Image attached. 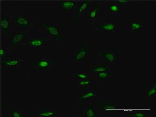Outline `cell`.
<instances>
[{
    "mask_svg": "<svg viewBox=\"0 0 156 117\" xmlns=\"http://www.w3.org/2000/svg\"><path fill=\"white\" fill-rule=\"evenodd\" d=\"M37 28L48 36L54 39L56 42L63 41L62 32L58 30V27L53 25L49 21H40Z\"/></svg>",
    "mask_w": 156,
    "mask_h": 117,
    "instance_id": "obj_1",
    "label": "cell"
},
{
    "mask_svg": "<svg viewBox=\"0 0 156 117\" xmlns=\"http://www.w3.org/2000/svg\"><path fill=\"white\" fill-rule=\"evenodd\" d=\"M54 64V61L52 59L38 58L32 63L31 67L36 71L42 72L51 68Z\"/></svg>",
    "mask_w": 156,
    "mask_h": 117,
    "instance_id": "obj_2",
    "label": "cell"
},
{
    "mask_svg": "<svg viewBox=\"0 0 156 117\" xmlns=\"http://www.w3.org/2000/svg\"><path fill=\"white\" fill-rule=\"evenodd\" d=\"M12 16L6 13L1 15V26L2 35V36L8 38L10 35L12 28Z\"/></svg>",
    "mask_w": 156,
    "mask_h": 117,
    "instance_id": "obj_3",
    "label": "cell"
},
{
    "mask_svg": "<svg viewBox=\"0 0 156 117\" xmlns=\"http://www.w3.org/2000/svg\"><path fill=\"white\" fill-rule=\"evenodd\" d=\"M28 32V31H14L13 32L10 44L11 52H16V47L23 41Z\"/></svg>",
    "mask_w": 156,
    "mask_h": 117,
    "instance_id": "obj_4",
    "label": "cell"
},
{
    "mask_svg": "<svg viewBox=\"0 0 156 117\" xmlns=\"http://www.w3.org/2000/svg\"><path fill=\"white\" fill-rule=\"evenodd\" d=\"M15 21L16 26L25 29H31L33 25V21L31 17L16 13Z\"/></svg>",
    "mask_w": 156,
    "mask_h": 117,
    "instance_id": "obj_5",
    "label": "cell"
},
{
    "mask_svg": "<svg viewBox=\"0 0 156 117\" xmlns=\"http://www.w3.org/2000/svg\"><path fill=\"white\" fill-rule=\"evenodd\" d=\"M50 40L46 37H32L21 45L22 46L25 45L27 47H41L44 46Z\"/></svg>",
    "mask_w": 156,
    "mask_h": 117,
    "instance_id": "obj_6",
    "label": "cell"
},
{
    "mask_svg": "<svg viewBox=\"0 0 156 117\" xmlns=\"http://www.w3.org/2000/svg\"><path fill=\"white\" fill-rule=\"evenodd\" d=\"M89 38L88 37H85L84 39V44L74 54L73 61L74 62H79L83 60L88 55L89 50Z\"/></svg>",
    "mask_w": 156,
    "mask_h": 117,
    "instance_id": "obj_7",
    "label": "cell"
},
{
    "mask_svg": "<svg viewBox=\"0 0 156 117\" xmlns=\"http://www.w3.org/2000/svg\"><path fill=\"white\" fill-rule=\"evenodd\" d=\"M93 2L92 1H86L80 2L79 5L75 9V11L73 16V23L76 24L80 17L83 14L84 12L88 9L89 6Z\"/></svg>",
    "mask_w": 156,
    "mask_h": 117,
    "instance_id": "obj_8",
    "label": "cell"
},
{
    "mask_svg": "<svg viewBox=\"0 0 156 117\" xmlns=\"http://www.w3.org/2000/svg\"><path fill=\"white\" fill-rule=\"evenodd\" d=\"M20 57H7L6 59L1 61V65L4 68H20L21 62L25 61Z\"/></svg>",
    "mask_w": 156,
    "mask_h": 117,
    "instance_id": "obj_9",
    "label": "cell"
},
{
    "mask_svg": "<svg viewBox=\"0 0 156 117\" xmlns=\"http://www.w3.org/2000/svg\"><path fill=\"white\" fill-rule=\"evenodd\" d=\"M99 111L105 114H112L119 109L117 105L109 101L101 102L99 103Z\"/></svg>",
    "mask_w": 156,
    "mask_h": 117,
    "instance_id": "obj_10",
    "label": "cell"
},
{
    "mask_svg": "<svg viewBox=\"0 0 156 117\" xmlns=\"http://www.w3.org/2000/svg\"><path fill=\"white\" fill-rule=\"evenodd\" d=\"M116 25L114 21H105L100 22L99 25L95 26L94 31H107L115 32Z\"/></svg>",
    "mask_w": 156,
    "mask_h": 117,
    "instance_id": "obj_11",
    "label": "cell"
},
{
    "mask_svg": "<svg viewBox=\"0 0 156 117\" xmlns=\"http://www.w3.org/2000/svg\"><path fill=\"white\" fill-rule=\"evenodd\" d=\"M80 2L73 1H62L58 2V9L66 11L75 10Z\"/></svg>",
    "mask_w": 156,
    "mask_h": 117,
    "instance_id": "obj_12",
    "label": "cell"
},
{
    "mask_svg": "<svg viewBox=\"0 0 156 117\" xmlns=\"http://www.w3.org/2000/svg\"><path fill=\"white\" fill-rule=\"evenodd\" d=\"M96 96L97 94L93 90H87L78 96L76 100L77 104H81L87 100L93 98Z\"/></svg>",
    "mask_w": 156,
    "mask_h": 117,
    "instance_id": "obj_13",
    "label": "cell"
},
{
    "mask_svg": "<svg viewBox=\"0 0 156 117\" xmlns=\"http://www.w3.org/2000/svg\"><path fill=\"white\" fill-rule=\"evenodd\" d=\"M100 6L96 5L91 10H89L88 21L90 26H93L94 22L99 19Z\"/></svg>",
    "mask_w": 156,
    "mask_h": 117,
    "instance_id": "obj_14",
    "label": "cell"
},
{
    "mask_svg": "<svg viewBox=\"0 0 156 117\" xmlns=\"http://www.w3.org/2000/svg\"><path fill=\"white\" fill-rule=\"evenodd\" d=\"M99 55L104 58L108 62L113 63L116 60V55L115 52L112 51L100 52Z\"/></svg>",
    "mask_w": 156,
    "mask_h": 117,
    "instance_id": "obj_15",
    "label": "cell"
},
{
    "mask_svg": "<svg viewBox=\"0 0 156 117\" xmlns=\"http://www.w3.org/2000/svg\"><path fill=\"white\" fill-rule=\"evenodd\" d=\"M58 114V110L49 109L39 110L34 115L35 117H49L56 115Z\"/></svg>",
    "mask_w": 156,
    "mask_h": 117,
    "instance_id": "obj_16",
    "label": "cell"
},
{
    "mask_svg": "<svg viewBox=\"0 0 156 117\" xmlns=\"http://www.w3.org/2000/svg\"><path fill=\"white\" fill-rule=\"evenodd\" d=\"M84 115L87 117H97L98 113L93 106L90 104H86L84 109Z\"/></svg>",
    "mask_w": 156,
    "mask_h": 117,
    "instance_id": "obj_17",
    "label": "cell"
},
{
    "mask_svg": "<svg viewBox=\"0 0 156 117\" xmlns=\"http://www.w3.org/2000/svg\"><path fill=\"white\" fill-rule=\"evenodd\" d=\"M114 74L110 71L96 73V77L102 82H106L112 78Z\"/></svg>",
    "mask_w": 156,
    "mask_h": 117,
    "instance_id": "obj_18",
    "label": "cell"
},
{
    "mask_svg": "<svg viewBox=\"0 0 156 117\" xmlns=\"http://www.w3.org/2000/svg\"><path fill=\"white\" fill-rule=\"evenodd\" d=\"M93 73H98L108 71L110 70L109 66L104 64H99L95 65L91 69Z\"/></svg>",
    "mask_w": 156,
    "mask_h": 117,
    "instance_id": "obj_19",
    "label": "cell"
},
{
    "mask_svg": "<svg viewBox=\"0 0 156 117\" xmlns=\"http://www.w3.org/2000/svg\"><path fill=\"white\" fill-rule=\"evenodd\" d=\"M156 84H155L150 89L146 90L145 98L146 100L153 98L156 95Z\"/></svg>",
    "mask_w": 156,
    "mask_h": 117,
    "instance_id": "obj_20",
    "label": "cell"
},
{
    "mask_svg": "<svg viewBox=\"0 0 156 117\" xmlns=\"http://www.w3.org/2000/svg\"><path fill=\"white\" fill-rule=\"evenodd\" d=\"M144 26L142 25L140 22L131 21V31L132 32L140 30L144 28Z\"/></svg>",
    "mask_w": 156,
    "mask_h": 117,
    "instance_id": "obj_21",
    "label": "cell"
},
{
    "mask_svg": "<svg viewBox=\"0 0 156 117\" xmlns=\"http://www.w3.org/2000/svg\"><path fill=\"white\" fill-rule=\"evenodd\" d=\"M93 82V81L89 79L82 80L79 81L78 85L81 88H86L89 87Z\"/></svg>",
    "mask_w": 156,
    "mask_h": 117,
    "instance_id": "obj_22",
    "label": "cell"
},
{
    "mask_svg": "<svg viewBox=\"0 0 156 117\" xmlns=\"http://www.w3.org/2000/svg\"><path fill=\"white\" fill-rule=\"evenodd\" d=\"M109 10L110 13L114 15H119L120 12V6L117 4H113V5L110 6L109 8Z\"/></svg>",
    "mask_w": 156,
    "mask_h": 117,
    "instance_id": "obj_23",
    "label": "cell"
},
{
    "mask_svg": "<svg viewBox=\"0 0 156 117\" xmlns=\"http://www.w3.org/2000/svg\"><path fill=\"white\" fill-rule=\"evenodd\" d=\"M11 115L12 117H22L24 116L23 112L21 110L12 109L11 111Z\"/></svg>",
    "mask_w": 156,
    "mask_h": 117,
    "instance_id": "obj_24",
    "label": "cell"
},
{
    "mask_svg": "<svg viewBox=\"0 0 156 117\" xmlns=\"http://www.w3.org/2000/svg\"><path fill=\"white\" fill-rule=\"evenodd\" d=\"M74 78H79L82 80L89 79V75L87 73H77L73 75Z\"/></svg>",
    "mask_w": 156,
    "mask_h": 117,
    "instance_id": "obj_25",
    "label": "cell"
},
{
    "mask_svg": "<svg viewBox=\"0 0 156 117\" xmlns=\"http://www.w3.org/2000/svg\"><path fill=\"white\" fill-rule=\"evenodd\" d=\"M8 52L7 48L6 47H2L1 48V61L5 60L8 57L7 56Z\"/></svg>",
    "mask_w": 156,
    "mask_h": 117,
    "instance_id": "obj_26",
    "label": "cell"
},
{
    "mask_svg": "<svg viewBox=\"0 0 156 117\" xmlns=\"http://www.w3.org/2000/svg\"><path fill=\"white\" fill-rule=\"evenodd\" d=\"M127 115L129 117H144L146 116V114L145 112H139Z\"/></svg>",
    "mask_w": 156,
    "mask_h": 117,
    "instance_id": "obj_27",
    "label": "cell"
},
{
    "mask_svg": "<svg viewBox=\"0 0 156 117\" xmlns=\"http://www.w3.org/2000/svg\"><path fill=\"white\" fill-rule=\"evenodd\" d=\"M118 5L120 6L126 5L127 4H130L131 3V2L129 1H117L115 2Z\"/></svg>",
    "mask_w": 156,
    "mask_h": 117,
    "instance_id": "obj_28",
    "label": "cell"
}]
</instances>
